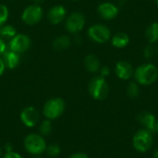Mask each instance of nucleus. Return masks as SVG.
Segmentation results:
<instances>
[{
    "label": "nucleus",
    "mask_w": 158,
    "mask_h": 158,
    "mask_svg": "<svg viewBox=\"0 0 158 158\" xmlns=\"http://www.w3.org/2000/svg\"><path fill=\"white\" fill-rule=\"evenodd\" d=\"M133 77L138 84L148 86L155 83L158 79L157 67L152 63H145L134 69Z\"/></svg>",
    "instance_id": "nucleus-1"
},
{
    "label": "nucleus",
    "mask_w": 158,
    "mask_h": 158,
    "mask_svg": "<svg viewBox=\"0 0 158 158\" xmlns=\"http://www.w3.org/2000/svg\"><path fill=\"white\" fill-rule=\"evenodd\" d=\"M88 92L94 99L98 101L105 100L109 94V86L106 78L100 75L93 77L88 84Z\"/></svg>",
    "instance_id": "nucleus-2"
},
{
    "label": "nucleus",
    "mask_w": 158,
    "mask_h": 158,
    "mask_svg": "<svg viewBox=\"0 0 158 158\" xmlns=\"http://www.w3.org/2000/svg\"><path fill=\"white\" fill-rule=\"evenodd\" d=\"M154 143L153 133L145 129H142L138 131L132 139V144L134 149L139 153H146L148 152Z\"/></svg>",
    "instance_id": "nucleus-3"
},
{
    "label": "nucleus",
    "mask_w": 158,
    "mask_h": 158,
    "mask_svg": "<svg viewBox=\"0 0 158 158\" xmlns=\"http://www.w3.org/2000/svg\"><path fill=\"white\" fill-rule=\"evenodd\" d=\"M65 108H66V104L64 100L59 97H55L49 99L44 104L43 114L47 119L53 120L61 117L65 111Z\"/></svg>",
    "instance_id": "nucleus-4"
},
{
    "label": "nucleus",
    "mask_w": 158,
    "mask_h": 158,
    "mask_svg": "<svg viewBox=\"0 0 158 158\" xmlns=\"http://www.w3.org/2000/svg\"><path fill=\"white\" fill-rule=\"evenodd\" d=\"M25 150L33 156H39L43 154L46 149V143L44 138L36 133H31L27 135L24 140Z\"/></svg>",
    "instance_id": "nucleus-5"
},
{
    "label": "nucleus",
    "mask_w": 158,
    "mask_h": 158,
    "mask_svg": "<svg viewBox=\"0 0 158 158\" xmlns=\"http://www.w3.org/2000/svg\"><path fill=\"white\" fill-rule=\"evenodd\" d=\"M89 38L97 44H104L107 42L111 37V31L106 25L94 24L88 30Z\"/></svg>",
    "instance_id": "nucleus-6"
},
{
    "label": "nucleus",
    "mask_w": 158,
    "mask_h": 158,
    "mask_svg": "<svg viewBox=\"0 0 158 158\" xmlns=\"http://www.w3.org/2000/svg\"><path fill=\"white\" fill-rule=\"evenodd\" d=\"M44 11L39 5H31L27 6L21 15L23 22L27 25H35L42 19Z\"/></svg>",
    "instance_id": "nucleus-7"
},
{
    "label": "nucleus",
    "mask_w": 158,
    "mask_h": 158,
    "mask_svg": "<svg viewBox=\"0 0 158 158\" xmlns=\"http://www.w3.org/2000/svg\"><path fill=\"white\" fill-rule=\"evenodd\" d=\"M85 25V17L81 12L71 13L65 21V27L70 33L80 32Z\"/></svg>",
    "instance_id": "nucleus-8"
},
{
    "label": "nucleus",
    "mask_w": 158,
    "mask_h": 158,
    "mask_svg": "<svg viewBox=\"0 0 158 158\" xmlns=\"http://www.w3.org/2000/svg\"><path fill=\"white\" fill-rule=\"evenodd\" d=\"M31 46V39L26 34H16L9 43V48L11 51L20 55L25 53Z\"/></svg>",
    "instance_id": "nucleus-9"
},
{
    "label": "nucleus",
    "mask_w": 158,
    "mask_h": 158,
    "mask_svg": "<svg viewBox=\"0 0 158 158\" xmlns=\"http://www.w3.org/2000/svg\"><path fill=\"white\" fill-rule=\"evenodd\" d=\"M39 112L33 106H27L20 112V120L28 127H35L39 122Z\"/></svg>",
    "instance_id": "nucleus-10"
},
{
    "label": "nucleus",
    "mask_w": 158,
    "mask_h": 158,
    "mask_svg": "<svg viewBox=\"0 0 158 158\" xmlns=\"http://www.w3.org/2000/svg\"><path fill=\"white\" fill-rule=\"evenodd\" d=\"M97 12L103 19L111 20L118 15L119 9H118V6L113 3L104 2L98 6Z\"/></svg>",
    "instance_id": "nucleus-11"
},
{
    "label": "nucleus",
    "mask_w": 158,
    "mask_h": 158,
    "mask_svg": "<svg viewBox=\"0 0 158 158\" xmlns=\"http://www.w3.org/2000/svg\"><path fill=\"white\" fill-rule=\"evenodd\" d=\"M115 73L120 80L128 81L133 77L134 69L132 65L128 61H118L115 67Z\"/></svg>",
    "instance_id": "nucleus-12"
},
{
    "label": "nucleus",
    "mask_w": 158,
    "mask_h": 158,
    "mask_svg": "<svg viewBox=\"0 0 158 158\" xmlns=\"http://www.w3.org/2000/svg\"><path fill=\"white\" fill-rule=\"evenodd\" d=\"M137 119L140 122V124L143 127V129L151 131L152 133L156 132L157 120L154 116V114L148 111H143L138 115Z\"/></svg>",
    "instance_id": "nucleus-13"
},
{
    "label": "nucleus",
    "mask_w": 158,
    "mask_h": 158,
    "mask_svg": "<svg viewBox=\"0 0 158 158\" xmlns=\"http://www.w3.org/2000/svg\"><path fill=\"white\" fill-rule=\"evenodd\" d=\"M66 17H67V10L61 5L53 6L52 8L49 9L47 13L48 20L50 21V23L55 24V25L62 22L66 19Z\"/></svg>",
    "instance_id": "nucleus-14"
},
{
    "label": "nucleus",
    "mask_w": 158,
    "mask_h": 158,
    "mask_svg": "<svg viewBox=\"0 0 158 158\" xmlns=\"http://www.w3.org/2000/svg\"><path fill=\"white\" fill-rule=\"evenodd\" d=\"M3 57V62L5 64V67L10 69H13L17 68L19 64V55L9 50V51H5L4 54L2 55Z\"/></svg>",
    "instance_id": "nucleus-15"
},
{
    "label": "nucleus",
    "mask_w": 158,
    "mask_h": 158,
    "mask_svg": "<svg viewBox=\"0 0 158 158\" xmlns=\"http://www.w3.org/2000/svg\"><path fill=\"white\" fill-rule=\"evenodd\" d=\"M84 67L90 73H96L101 69V62L95 55L90 54L84 58Z\"/></svg>",
    "instance_id": "nucleus-16"
},
{
    "label": "nucleus",
    "mask_w": 158,
    "mask_h": 158,
    "mask_svg": "<svg viewBox=\"0 0 158 158\" xmlns=\"http://www.w3.org/2000/svg\"><path fill=\"white\" fill-rule=\"evenodd\" d=\"M130 44V37L125 32H118L112 37V44L116 48H124Z\"/></svg>",
    "instance_id": "nucleus-17"
},
{
    "label": "nucleus",
    "mask_w": 158,
    "mask_h": 158,
    "mask_svg": "<svg viewBox=\"0 0 158 158\" xmlns=\"http://www.w3.org/2000/svg\"><path fill=\"white\" fill-rule=\"evenodd\" d=\"M145 37L149 44H153L158 42V22H153L145 30Z\"/></svg>",
    "instance_id": "nucleus-18"
},
{
    "label": "nucleus",
    "mask_w": 158,
    "mask_h": 158,
    "mask_svg": "<svg viewBox=\"0 0 158 158\" xmlns=\"http://www.w3.org/2000/svg\"><path fill=\"white\" fill-rule=\"evenodd\" d=\"M70 44H71V41L68 35H60L56 37L53 42V47L57 51L66 50L70 46Z\"/></svg>",
    "instance_id": "nucleus-19"
},
{
    "label": "nucleus",
    "mask_w": 158,
    "mask_h": 158,
    "mask_svg": "<svg viewBox=\"0 0 158 158\" xmlns=\"http://www.w3.org/2000/svg\"><path fill=\"white\" fill-rule=\"evenodd\" d=\"M16 34V29L12 25H3L0 28V37L2 39H12Z\"/></svg>",
    "instance_id": "nucleus-20"
},
{
    "label": "nucleus",
    "mask_w": 158,
    "mask_h": 158,
    "mask_svg": "<svg viewBox=\"0 0 158 158\" xmlns=\"http://www.w3.org/2000/svg\"><path fill=\"white\" fill-rule=\"evenodd\" d=\"M127 95L131 99H135L140 95V87L136 81H131L128 84Z\"/></svg>",
    "instance_id": "nucleus-21"
},
{
    "label": "nucleus",
    "mask_w": 158,
    "mask_h": 158,
    "mask_svg": "<svg viewBox=\"0 0 158 158\" xmlns=\"http://www.w3.org/2000/svg\"><path fill=\"white\" fill-rule=\"evenodd\" d=\"M39 131H40V134L43 137L49 135L52 132V123H51V121L49 119L44 120L41 123L40 127H39Z\"/></svg>",
    "instance_id": "nucleus-22"
},
{
    "label": "nucleus",
    "mask_w": 158,
    "mask_h": 158,
    "mask_svg": "<svg viewBox=\"0 0 158 158\" xmlns=\"http://www.w3.org/2000/svg\"><path fill=\"white\" fill-rule=\"evenodd\" d=\"M45 152L50 157H56L60 154L61 149L56 143H53V144H50L49 146H46Z\"/></svg>",
    "instance_id": "nucleus-23"
},
{
    "label": "nucleus",
    "mask_w": 158,
    "mask_h": 158,
    "mask_svg": "<svg viewBox=\"0 0 158 158\" xmlns=\"http://www.w3.org/2000/svg\"><path fill=\"white\" fill-rule=\"evenodd\" d=\"M8 19V9L5 5L0 4V28L5 25Z\"/></svg>",
    "instance_id": "nucleus-24"
},
{
    "label": "nucleus",
    "mask_w": 158,
    "mask_h": 158,
    "mask_svg": "<svg viewBox=\"0 0 158 158\" xmlns=\"http://www.w3.org/2000/svg\"><path fill=\"white\" fill-rule=\"evenodd\" d=\"M155 54V48L153 47V45L150 44L149 45H147L144 50H143V56L145 58H151Z\"/></svg>",
    "instance_id": "nucleus-25"
},
{
    "label": "nucleus",
    "mask_w": 158,
    "mask_h": 158,
    "mask_svg": "<svg viewBox=\"0 0 158 158\" xmlns=\"http://www.w3.org/2000/svg\"><path fill=\"white\" fill-rule=\"evenodd\" d=\"M99 71H100V76H102V77H104V78L109 76V74H110V69H109L107 66L101 67V69H100Z\"/></svg>",
    "instance_id": "nucleus-26"
},
{
    "label": "nucleus",
    "mask_w": 158,
    "mask_h": 158,
    "mask_svg": "<svg viewBox=\"0 0 158 158\" xmlns=\"http://www.w3.org/2000/svg\"><path fill=\"white\" fill-rule=\"evenodd\" d=\"M3 158H23L19 154L16 153V152H7L4 155Z\"/></svg>",
    "instance_id": "nucleus-27"
},
{
    "label": "nucleus",
    "mask_w": 158,
    "mask_h": 158,
    "mask_svg": "<svg viewBox=\"0 0 158 158\" xmlns=\"http://www.w3.org/2000/svg\"><path fill=\"white\" fill-rule=\"evenodd\" d=\"M6 43H5L4 40L0 37V56L4 54V52L6 51Z\"/></svg>",
    "instance_id": "nucleus-28"
},
{
    "label": "nucleus",
    "mask_w": 158,
    "mask_h": 158,
    "mask_svg": "<svg viewBox=\"0 0 158 158\" xmlns=\"http://www.w3.org/2000/svg\"><path fill=\"white\" fill-rule=\"evenodd\" d=\"M69 158H89V156L83 153H76V154L71 155Z\"/></svg>",
    "instance_id": "nucleus-29"
},
{
    "label": "nucleus",
    "mask_w": 158,
    "mask_h": 158,
    "mask_svg": "<svg viewBox=\"0 0 158 158\" xmlns=\"http://www.w3.org/2000/svg\"><path fill=\"white\" fill-rule=\"evenodd\" d=\"M4 149H5V152L7 153V152H12L13 151V146L11 143H6L5 146H4Z\"/></svg>",
    "instance_id": "nucleus-30"
},
{
    "label": "nucleus",
    "mask_w": 158,
    "mask_h": 158,
    "mask_svg": "<svg viewBox=\"0 0 158 158\" xmlns=\"http://www.w3.org/2000/svg\"><path fill=\"white\" fill-rule=\"evenodd\" d=\"M5 69H6V67H5V64L3 62V59L0 57V76H2V74L4 73Z\"/></svg>",
    "instance_id": "nucleus-31"
},
{
    "label": "nucleus",
    "mask_w": 158,
    "mask_h": 158,
    "mask_svg": "<svg viewBox=\"0 0 158 158\" xmlns=\"http://www.w3.org/2000/svg\"><path fill=\"white\" fill-rule=\"evenodd\" d=\"M125 2H126V0H118V5H119V6H121V5L123 6Z\"/></svg>",
    "instance_id": "nucleus-32"
},
{
    "label": "nucleus",
    "mask_w": 158,
    "mask_h": 158,
    "mask_svg": "<svg viewBox=\"0 0 158 158\" xmlns=\"http://www.w3.org/2000/svg\"><path fill=\"white\" fill-rule=\"evenodd\" d=\"M154 158H158V149H156V152L154 153Z\"/></svg>",
    "instance_id": "nucleus-33"
},
{
    "label": "nucleus",
    "mask_w": 158,
    "mask_h": 158,
    "mask_svg": "<svg viewBox=\"0 0 158 158\" xmlns=\"http://www.w3.org/2000/svg\"><path fill=\"white\" fill-rule=\"evenodd\" d=\"M33 1H34V3H35L36 5H38V4H40V3L44 2V0H33Z\"/></svg>",
    "instance_id": "nucleus-34"
},
{
    "label": "nucleus",
    "mask_w": 158,
    "mask_h": 158,
    "mask_svg": "<svg viewBox=\"0 0 158 158\" xmlns=\"http://www.w3.org/2000/svg\"><path fill=\"white\" fill-rule=\"evenodd\" d=\"M156 132H157L158 133V120L156 121Z\"/></svg>",
    "instance_id": "nucleus-35"
},
{
    "label": "nucleus",
    "mask_w": 158,
    "mask_h": 158,
    "mask_svg": "<svg viewBox=\"0 0 158 158\" xmlns=\"http://www.w3.org/2000/svg\"><path fill=\"white\" fill-rule=\"evenodd\" d=\"M2 156V148L0 147V157Z\"/></svg>",
    "instance_id": "nucleus-36"
},
{
    "label": "nucleus",
    "mask_w": 158,
    "mask_h": 158,
    "mask_svg": "<svg viewBox=\"0 0 158 158\" xmlns=\"http://www.w3.org/2000/svg\"><path fill=\"white\" fill-rule=\"evenodd\" d=\"M156 5H157L158 6V0H156Z\"/></svg>",
    "instance_id": "nucleus-37"
},
{
    "label": "nucleus",
    "mask_w": 158,
    "mask_h": 158,
    "mask_svg": "<svg viewBox=\"0 0 158 158\" xmlns=\"http://www.w3.org/2000/svg\"><path fill=\"white\" fill-rule=\"evenodd\" d=\"M33 158H41V157H33Z\"/></svg>",
    "instance_id": "nucleus-38"
},
{
    "label": "nucleus",
    "mask_w": 158,
    "mask_h": 158,
    "mask_svg": "<svg viewBox=\"0 0 158 158\" xmlns=\"http://www.w3.org/2000/svg\"><path fill=\"white\" fill-rule=\"evenodd\" d=\"M157 53H158V46H157Z\"/></svg>",
    "instance_id": "nucleus-39"
},
{
    "label": "nucleus",
    "mask_w": 158,
    "mask_h": 158,
    "mask_svg": "<svg viewBox=\"0 0 158 158\" xmlns=\"http://www.w3.org/2000/svg\"><path fill=\"white\" fill-rule=\"evenodd\" d=\"M73 1H76V0H73Z\"/></svg>",
    "instance_id": "nucleus-40"
}]
</instances>
